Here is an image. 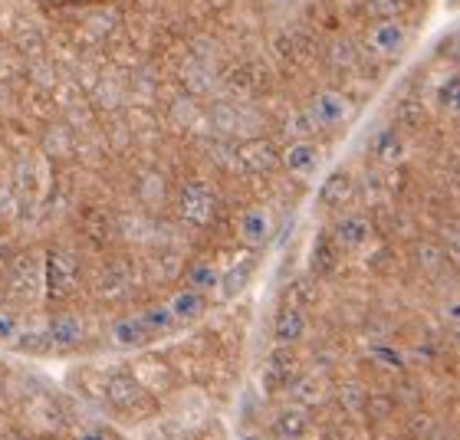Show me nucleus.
<instances>
[{
	"mask_svg": "<svg viewBox=\"0 0 460 440\" xmlns=\"http://www.w3.org/2000/svg\"><path fill=\"white\" fill-rule=\"evenodd\" d=\"M125 96V89L122 86H115L112 79H99V86H96V99L102 102V99H109V106H115V99H122Z\"/></svg>",
	"mask_w": 460,
	"mask_h": 440,
	"instance_id": "72a5a7b5",
	"label": "nucleus"
},
{
	"mask_svg": "<svg viewBox=\"0 0 460 440\" xmlns=\"http://www.w3.org/2000/svg\"><path fill=\"white\" fill-rule=\"evenodd\" d=\"M243 440H257V437H243Z\"/></svg>",
	"mask_w": 460,
	"mask_h": 440,
	"instance_id": "58836bf2",
	"label": "nucleus"
},
{
	"mask_svg": "<svg viewBox=\"0 0 460 440\" xmlns=\"http://www.w3.org/2000/svg\"><path fill=\"white\" fill-rule=\"evenodd\" d=\"M270 49H273V57H277L283 66H299V63H306V59L316 53V33L309 27H303V23L283 27L279 33H273Z\"/></svg>",
	"mask_w": 460,
	"mask_h": 440,
	"instance_id": "39448f33",
	"label": "nucleus"
},
{
	"mask_svg": "<svg viewBox=\"0 0 460 440\" xmlns=\"http://www.w3.org/2000/svg\"><path fill=\"white\" fill-rule=\"evenodd\" d=\"M355 194V181L349 172H332L319 188V204L323 207H342L345 201H352Z\"/></svg>",
	"mask_w": 460,
	"mask_h": 440,
	"instance_id": "2eb2a0df",
	"label": "nucleus"
},
{
	"mask_svg": "<svg viewBox=\"0 0 460 440\" xmlns=\"http://www.w3.org/2000/svg\"><path fill=\"white\" fill-rule=\"evenodd\" d=\"M339 260H342V250L336 247L332 233H319V237L313 240V247H309V273L316 279L332 277L339 267Z\"/></svg>",
	"mask_w": 460,
	"mask_h": 440,
	"instance_id": "9b49d317",
	"label": "nucleus"
},
{
	"mask_svg": "<svg viewBox=\"0 0 460 440\" xmlns=\"http://www.w3.org/2000/svg\"><path fill=\"white\" fill-rule=\"evenodd\" d=\"M306 431H309V414L303 408H287L273 421V437L279 440H299Z\"/></svg>",
	"mask_w": 460,
	"mask_h": 440,
	"instance_id": "6ab92c4d",
	"label": "nucleus"
},
{
	"mask_svg": "<svg viewBox=\"0 0 460 440\" xmlns=\"http://www.w3.org/2000/svg\"><path fill=\"white\" fill-rule=\"evenodd\" d=\"M37 283H40L37 257H30V253L13 257V263H10V286H13V293H33Z\"/></svg>",
	"mask_w": 460,
	"mask_h": 440,
	"instance_id": "f3484780",
	"label": "nucleus"
},
{
	"mask_svg": "<svg viewBox=\"0 0 460 440\" xmlns=\"http://www.w3.org/2000/svg\"><path fill=\"white\" fill-rule=\"evenodd\" d=\"M296 374H299V362H296V355H293V348H289V345H279V348H273V352L267 355L263 372H260V382H263L267 392H283V388L293 384Z\"/></svg>",
	"mask_w": 460,
	"mask_h": 440,
	"instance_id": "0eeeda50",
	"label": "nucleus"
},
{
	"mask_svg": "<svg viewBox=\"0 0 460 440\" xmlns=\"http://www.w3.org/2000/svg\"><path fill=\"white\" fill-rule=\"evenodd\" d=\"M47 335H49V345L69 348V345H76L79 339H83V322H79L76 316H69V312H63V316H57L53 322H49Z\"/></svg>",
	"mask_w": 460,
	"mask_h": 440,
	"instance_id": "412c9836",
	"label": "nucleus"
},
{
	"mask_svg": "<svg viewBox=\"0 0 460 440\" xmlns=\"http://www.w3.org/2000/svg\"><path fill=\"white\" fill-rule=\"evenodd\" d=\"M411 0H365V13L372 20H404Z\"/></svg>",
	"mask_w": 460,
	"mask_h": 440,
	"instance_id": "b1692460",
	"label": "nucleus"
},
{
	"mask_svg": "<svg viewBox=\"0 0 460 440\" xmlns=\"http://www.w3.org/2000/svg\"><path fill=\"white\" fill-rule=\"evenodd\" d=\"M237 230H240V237L247 240V243H263V240L270 237V230H273V220H270V214L263 211V207H250L243 217H240V224H237Z\"/></svg>",
	"mask_w": 460,
	"mask_h": 440,
	"instance_id": "a211bd4d",
	"label": "nucleus"
},
{
	"mask_svg": "<svg viewBox=\"0 0 460 440\" xmlns=\"http://www.w3.org/2000/svg\"><path fill=\"white\" fill-rule=\"evenodd\" d=\"M112 339L119 345H142L152 339V332H148V326H145V319L142 316H135V319H122V322H115L112 326Z\"/></svg>",
	"mask_w": 460,
	"mask_h": 440,
	"instance_id": "5701e85b",
	"label": "nucleus"
},
{
	"mask_svg": "<svg viewBox=\"0 0 460 440\" xmlns=\"http://www.w3.org/2000/svg\"><path fill=\"white\" fill-rule=\"evenodd\" d=\"M329 233H332V240H336V247L342 250V253H349V250H362L365 243H368V237H372V224H368V217H362V214H349V217L339 220Z\"/></svg>",
	"mask_w": 460,
	"mask_h": 440,
	"instance_id": "1a4fd4ad",
	"label": "nucleus"
},
{
	"mask_svg": "<svg viewBox=\"0 0 460 440\" xmlns=\"http://www.w3.org/2000/svg\"><path fill=\"white\" fill-rule=\"evenodd\" d=\"M17 348H20V352L43 355V352H49L53 345H49V335L47 332H40V329H30V332H17Z\"/></svg>",
	"mask_w": 460,
	"mask_h": 440,
	"instance_id": "7c9ffc66",
	"label": "nucleus"
},
{
	"mask_svg": "<svg viewBox=\"0 0 460 440\" xmlns=\"http://www.w3.org/2000/svg\"><path fill=\"white\" fill-rule=\"evenodd\" d=\"M250 263H243L240 269H230L227 277H224V296H234V293H240V289L247 286V277H250Z\"/></svg>",
	"mask_w": 460,
	"mask_h": 440,
	"instance_id": "473e14b6",
	"label": "nucleus"
},
{
	"mask_svg": "<svg viewBox=\"0 0 460 440\" xmlns=\"http://www.w3.org/2000/svg\"><path fill=\"white\" fill-rule=\"evenodd\" d=\"M326 63H329V69H336V73H352V69H358L365 63V49H358L355 40L342 37L326 49Z\"/></svg>",
	"mask_w": 460,
	"mask_h": 440,
	"instance_id": "ddd939ff",
	"label": "nucleus"
},
{
	"mask_svg": "<svg viewBox=\"0 0 460 440\" xmlns=\"http://www.w3.org/2000/svg\"><path fill=\"white\" fill-rule=\"evenodd\" d=\"M457 99H460V79L454 76H447L441 83V86H438V102H441V109H447V112H457Z\"/></svg>",
	"mask_w": 460,
	"mask_h": 440,
	"instance_id": "2f4dec72",
	"label": "nucleus"
},
{
	"mask_svg": "<svg viewBox=\"0 0 460 440\" xmlns=\"http://www.w3.org/2000/svg\"><path fill=\"white\" fill-rule=\"evenodd\" d=\"M424 122V106L418 102V99H402L398 102V109H394V125L398 128H418V125Z\"/></svg>",
	"mask_w": 460,
	"mask_h": 440,
	"instance_id": "cd10ccee",
	"label": "nucleus"
},
{
	"mask_svg": "<svg viewBox=\"0 0 460 440\" xmlns=\"http://www.w3.org/2000/svg\"><path fill=\"white\" fill-rule=\"evenodd\" d=\"M86 237L96 243V247H106L112 240V217L106 211H96L86 217Z\"/></svg>",
	"mask_w": 460,
	"mask_h": 440,
	"instance_id": "bb28decb",
	"label": "nucleus"
},
{
	"mask_svg": "<svg viewBox=\"0 0 460 440\" xmlns=\"http://www.w3.org/2000/svg\"><path fill=\"white\" fill-rule=\"evenodd\" d=\"M279 162V152L277 145L270 142V138H247V142L234 148V164H237L240 172L247 174H263V172H273Z\"/></svg>",
	"mask_w": 460,
	"mask_h": 440,
	"instance_id": "6e6552de",
	"label": "nucleus"
},
{
	"mask_svg": "<svg viewBox=\"0 0 460 440\" xmlns=\"http://www.w3.org/2000/svg\"><path fill=\"white\" fill-rule=\"evenodd\" d=\"M319 162H323V152H319V145L309 142V138L289 142V148L283 152V164H287V172L296 174V178H309V174H316Z\"/></svg>",
	"mask_w": 460,
	"mask_h": 440,
	"instance_id": "9d476101",
	"label": "nucleus"
},
{
	"mask_svg": "<svg viewBox=\"0 0 460 440\" xmlns=\"http://www.w3.org/2000/svg\"><path fill=\"white\" fill-rule=\"evenodd\" d=\"M365 53L368 59H388L402 57V49L408 47V27H404V20H375V27H368L365 33Z\"/></svg>",
	"mask_w": 460,
	"mask_h": 440,
	"instance_id": "20e7f679",
	"label": "nucleus"
},
{
	"mask_svg": "<svg viewBox=\"0 0 460 440\" xmlns=\"http://www.w3.org/2000/svg\"><path fill=\"white\" fill-rule=\"evenodd\" d=\"M375 154H378V162L385 164H394V162H402V154H404V142H402V135L394 132H385L378 142H375Z\"/></svg>",
	"mask_w": 460,
	"mask_h": 440,
	"instance_id": "c85d7f7f",
	"label": "nucleus"
},
{
	"mask_svg": "<svg viewBox=\"0 0 460 440\" xmlns=\"http://www.w3.org/2000/svg\"><path fill=\"white\" fill-rule=\"evenodd\" d=\"M306 329H309V319H306V312L299 306H283L277 312V322H273V335H277V342L279 345H293V342H299L303 335H306Z\"/></svg>",
	"mask_w": 460,
	"mask_h": 440,
	"instance_id": "f8f14e48",
	"label": "nucleus"
},
{
	"mask_svg": "<svg viewBox=\"0 0 460 440\" xmlns=\"http://www.w3.org/2000/svg\"><path fill=\"white\" fill-rule=\"evenodd\" d=\"M303 109H306L309 122L316 125V132H336L339 125L349 119V99L342 92H336V89L316 92Z\"/></svg>",
	"mask_w": 460,
	"mask_h": 440,
	"instance_id": "423d86ee",
	"label": "nucleus"
},
{
	"mask_svg": "<svg viewBox=\"0 0 460 440\" xmlns=\"http://www.w3.org/2000/svg\"><path fill=\"white\" fill-rule=\"evenodd\" d=\"M115 10H96V13H89L83 23H79V37H83V43H89V47H99V43H106L109 37H112L115 30Z\"/></svg>",
	"mask_w": 460,
	"mask_h": 440,
	"instance_id": "dca6fc26",
	"label": "nucleus"
},
{
	"mask_svg": "<svg viewBox=\"0 0 460 440\" xmlns=\"http://www.w3.org/2000/svg\"><path fill=\"white\" fill-rule=\"evenodd\" d=\"M76 440H106V437H102V434H96V431H83Z\"/></svg>",
	"mask_w": 460,
	"mask_h": 440,
	"instance_id": "4c0bfd02",
	"label": "nucleus"
},
{
	"mask_svg": "<svg viewBox=\"0 0 460 440\" xmlns=\"http://www.w3.org/2000/svg\"><path fill=\"white\" fill-rule=\"evenodd\" d=\"M283 135H289L293 142H299V138H309V135H316V125L309 122L306 109H289V112L283 115Z\"/></svg>",
	"mask_w": 460,
	"mask_h": 440,
	"instance_id": "393cba45",
	"label": "nucleus"
},
{
	"mask_svg": "<svg viewBox=\"0 0 460 440\" xmlns=\"http://www.w3.org/2000/svg\"><path fill=\"white\" fill-rule=\"evenodd\" d=\"M221 207V198L214 191V184H208L204 178H191L181 184L178 191V214H181L191 227H208Z\"/></svg>",
	"mask_w": 460,
	"mask_h": 440,
	"instance_id": "f257e3e1",
	"label": "nucleus"
},
{
	"mask_svg": "<svg viewBox=\"0 0 460 440\" xmlns=\"http://www.w3.org/2000/svg\"><path fill=\"white\" fill-rule=\"evenodd\" d=\"M188 286L198 289V293L221 286V273H217L214 263H194V267L188 269Z\"/></svg>",
	"mask_w": 460,
	"mask_h": 440,
	"instance_id": "a878e982",
	"label": "nucleus"
},
{
	"mask_svg": "<svg viewBox=\"0 0 460 440\" xmlns=\"http://www.w3.org/2000/svg\"><path fill=\"white\" fill-rule=\"evenodd\" d=\"M270 83H273V69L260 57H243L224 69V86L234 89L237 96H260L270 89Z\"/></svg>",
	"mask_w": 460,
	"mask_h": 440,
	"instance_id": "7ed1b4c3",
	"label": "nucleus"
},
{
	"mask_svg": "<svg viewBox=\"0 0 460 440\" xmlns=\"http://www.w3.org/2000/svg\"><path fill=\"white\" fill-rule=\"evenodd\" d=\"M172 119L184 128H191L194 122H204V109L194 102V99H178L172 106Z\"/></svg>",
	"mask_w": 460,
	"mask_h": 440,
	"instance_id": "c756f323",
	"label": "nucleus"
},
{
	"mask_svg": "<svg viewBox=\"0 0 460 440\" xmlns=\"http://www.w3.org/2000/svg\"><path fill=\"white\" fill-rule=\"evenodd\" d=\"M168 309H172L174 322H191V319H198L204 309H208V299H204V293H198V289H188V293H178Z\"/></svg>",
	"mask_w": 460,
	"mask_h": 440,
	"instance_id": "4be33fe9",
	"label": "nucleus"
},
{
	"mask_svg": "<svg viewBox=\"0 0 460 440\" xmlns=\"http://www.w3.org/2000/svg\"><path fill=\"white\" fill-rule=\"evenodd\" d=\"M313 20H316L323 30H336L339 27V13L332 7H316V10H313Z\"/></svg>",
	"mask_w": 460,
	"mask_h": 440,
	"instance_id": "c9c22d12",
	"label": "nucleus"
},
{
	"mask_svg": "<svg viewBox=\"0 0 460 440\" xmlns=\"http://www.w3.org/2000/svg\"><path fill=\"white\" fill-rule=\"evenodd\" d=\"M43 283H47V296L53 303H63L79 289V260L73 250H49L47 267H43Z\"/></svg>",
	"mask_w": 460,
	"mask_h": 440,
	"instance_id": "f03ea898",
	"label": "nucleus"
},
{
	"mask_svg": "<svg viewBox=\"0 0 460 440\" xmlns=\"http://www.w3.org/2000/svg\"><path fill=\"white\" fill-rule=\"evenodd\" d=\"M106 394H109V401H112L115 408H122V411H132L135 404L142 401V388L135 384L132 374H122V372L109 374Z\"/></svg>",
	"mask_w": 460,
	"mask_h": 440,
	"instance_id": "4468645a",
	"label": "nucleus"
},
{
	"mask_svg": "<svg viewBox=\"0 0 460 440\" xmlns=\"http://www.w3.org/2000/svg\"><path fill=\"white\" fill-rule=\"evenodd\" d=\"M375 355H378V358H382L385 365H394V368H402V355H398V352H388V348H378V352H375Z\"/></svg>",
	"mask_w": 460,
	"mask_h": 440,
	"instance_id": "e433bc0d",
	"label": "nucleus"
},
{
	"mask_svg": "<svg viewBox=\"0 0 460 440\" xmlns=\"http://www.w3.org/2000/svg\"><path fill=\"white\" fill-rule=\"evenodd\" d=\"M128 286H132V273H128L125 263H109V267L102 269V277H99V296H106V299L125 296Z\"/></svg>",
	"mask_w": 460,
	"mask_h": 440,
	"instance_id": "aec40b11",
	"label": "nucleus"
},
{
	"mask_svg": "<svg viewBox=\"0 0 460 440\" xmlns=\"http://www.w3.org/2000/svg\"><path fill=\"white\" fill-rule=\"evenodd\" d=\"M17 332H20L17 316H10V312H0V342H10V339H17Z\"/></svg>",
	"mask_w": 460,
	"mask_h": 440,
	"instance_id": "f704fd0d",
	"label": "nucleus"
},
{
	"mask_svg": "<svg viewBox=\"0 0 460 440\" xmlns=\"http://www.w3.org/2000/svg\"><path fill=\"white\" fill-rule=\"evenodd\" d=\"M0 250H4V243H0Z\"/></svg>",
	"mask_w": 460,
	"mask_h": 440,
	"instance_id": "ea45409f",
	"label": "nucleus"
}]
</instances>
